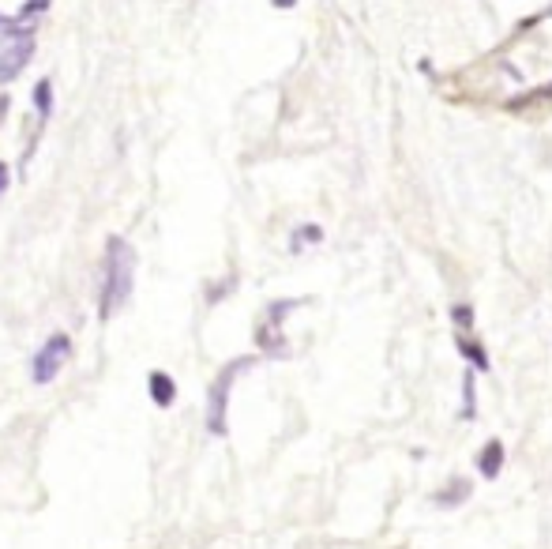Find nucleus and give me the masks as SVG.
Here are the masks:
<instances>
[{
	"label": "nucleus",
	"instance_id": "obj_1",
	"mask_svg": "<svg viewBox=\"0 0 552 549\" xmlns=\"http://www.w3.org/2000/svg\"><path fill=\"white\" fill-rule=\"evenodd\" d=\"M136 286V253L125 237H109L106 264H102V294H98V316L113 320L132 301Z\"/></svg>",
	"mask_w": 552,
	"mask_h": 549
},
{
	"label": "nucleus",
	"instance_id": "obj_2",
	"mask_svg": "<svg viewBox=\"0 0 552 549\" xmlns=\"http://www.w3.org/2000/svg\"><path fill=\"white\" fill-rule=\"evenodd\" d=\"M35 46H38V23L12 19L0 30V87L15 83L23 76L30 57H35Z\"/></svg>",
	"mask_w": 552,
	"mask_h": 549
},
{
	"label": "nucleus",
	"instance_id": "obj_3",
	"mask_svg": "<svg viewBox=\"0 0 552 549\" xmlns=\"http://www.w3.org/2000/svg\"><path fill=\"white\" fill-rule=\"evenodd\" d=\"M256 365V357H233L226 369L214 377V384H210V391H207V433L210 437H226L230 433V391H233V384H237V377L244 373V369H252Z\"/></svg>",
	"mask_w": 552,
	"mask_h": 549
},
{
	"label": "nucleus",
	"instance_id": "obj_4",
	"mask_svg": "<svg viewBox=\"0 0 552 549\" xmlns=\"http://www.w3.org/2000/svg\"><path fill=\"white\" fill-rule=\"evenodd\" d=\"M68 357H72V339L65 331H53L49 339L35 350V357H30V380H35V384H53L56 373L65 369Z\"/></svg>",
	"mask_w": 552,
	"mask_h": 549
},
{
	"label": "nucleus",
	"instance_id": "obj_5",
	"mask_svg": "<svg viewBox=\"0 0 552 549\" xmlns=\"http://www.w3.org/2000/svg\"><path fill=\"white\" fill-rule=\"evenodd\" d=\"M297 297L293 301H274V305H267V316L260 320V327H256V343H260V350L263 354H271V357H286L290 350H286V335H282V320H286V313H293L297 309Z\"/></svg>",
	"mask_w": 552,
	"mask_h": 549
},
{
	"label": "nucleus",
	"instance_id": "obj_6",
	"mask_svg": "<svg viewBox=\"0 0 552 549\" xmlns=\"http://www.w3.org/2000/svg\"><path fill=\"white\" fill-rule=\"evenodd\" d=\"M500 471H504V444L493 437V440H485L481 451H477V474L485 482H493V478H500Z\"/></svg>",
	"mask_w": 552,
	"mask_h": 549
},
{
	"label": "nucleus",
	"instance_id": "obj_7",
	"mask_svg": "<svg viewBox=\"0 0 552 549\" xmlns=\"http://www.w3.org/2000/svg\"><path fill=\"white\" fill-rule=\"evenodd\" d=\"M147 391H150V399H155V407H162V410L177 403V380L162 369H155L147 377Z\"/></svg>",
	"mask_w": 552,
	"mask_h": 549
},
{
	"label": "nucleus",
	"instance_id": "obj_8",
	"mask_svg": "<svg viewBox=\"0 0 552 549\" xmlns=\"http://www.w3.org/2000/svg\"><path fill=\"white\" fill-rule=\"evenodd\" d=\"M470 493H474V485H470V478H451L444 490L433 497V504L436 508H458V504H466L470 501Z\"/></svg>",
	"mask_w": 552,
	"mask_h": 549
},
{
	"label": "nucleus",
	"instance_id": "obj_9",
	"mask_svg": "<svg viewBox=\"0 0 552 549\" xmlns=\"http://www.w3.org/2000/svg\"><path fill=\"white\" fill-rule=\"evenodd\" d=\"M463 421H474L477 418V384H474V373L463 377V410H458Z\"/></svg>",
	"mask_w": 552,
	"mask_h": 549
},
{
	"label": "nucleus",
	"instance_id": "obj_10",
	"mask_svg": "<svg viewBox=\"0 0 552 549\" xmlns=\"http://www.w3.org/2000/svg\"><path fill=\"white\" fill-rule=\"evenodd\" d=\"M35 109H38V120L46 125L49 113H53V83L49 79H38V87H35Z\"/></svg>",
	"mask_w": 552,
	"mask_h": 549
},
{
	"label": "nucleus",
	"instance_id": "obj_11",
	"mask_svg": "<svg viewBox=\"0 0 552 549\" xmlns=\"http://www.w3.org/2000/svg\"><path fill=\"white\" fill-rule=\"evenodd\" d=\"M458 354H463V357L474 365L477 373H488V354H485V350H481L474 339H458Z\"/></svg>",
	"mask_w": 552,
	"mask_h": 549
},
{
	"label": "nucleus",
	"instance_id": "obj_12",
	"mask_svg": "<svg viewBox=\"0 0 552 549\" xmlns=\"http://www.w3.org/2000/svg\"><path fill=\"white\" fill-rule=\"evenodd\" d=\"M316 241H323V230H320V226H301V230L293 233V241H290V249L301 253L304 245H316Z\"/></svg>",
	"mask_w": 552,
	"mask_h": 549
},
{
	"label": "nucleus",
	"instance_id": "obj_13",
	"mask_svg": "<svg viewBox=\"0 0 552 549\" xmlns=\"http://www.w3.org/2000/svg\"><path fill=\"white\" fill-rule=\"evenodd\" d=\"M451 320L466 331V327H474V309H470V305H455V309H451Z\"/></svg>",
	"mask_w": 552,
	"mask_h": 549
},
{
	"label": "nucleus",
	"instance_id": "obj_14",
	"mask_svg": "<svg viewBox=\"0 0 552 549\" xmlns=\"http://www.w3.org/2000/svg\"><path fill=\"white\" fill-rule=\"evenodd\" d=\"M49 5H53V0H26V5H23V16H19V19H26V23H30V19H38V16H42Z\"/></svg>",
	"mask_w": 552,
	"mask_h": 549
},
{
	"label": "nucleus",
	"instance_id": "obj_15",
	"mask_svg": "<svg viewBox=\"0 0 552 549\" xmlns=\"http://www.w3.org/2000/svg\"><path fill=\"white\" fill-rule=\"evenodd\" d=\"M8 181H12V173H8V166H5V162H0V196L8 192Z\"/></svg>",
	"mask_w": 552,
	"mask_h": 549
},
{
	"label": "nucleus",
	"instance_id": "obj_16",
	"mask_svg": "<svg viewBox=\"0 0 552 549\" xmlns=\"http://www.w3.org/2000/svg\"><path fill=\"white\" fill-rule=\"evenodd\" d=\"M271 5H274V8H293L297 0H271Z\"/></svg>",
	"mask_w": 552,
	"mask_h": 549
},
{
	"label": "nucleus",
	"instance_id": "obj_17",
	"mask_svg": "<svg viewBox=\"0 0 552 549\" xmlns=\"http://www.w3.org/2000/svg\"><path fill=\"white\" fill-rule=\"evenodd\" d=\"M5 113H8V98H0V120H5Z\"/></svg>",
	"mask_w": 552,
	"mask_h": 549
}]
</instances>
